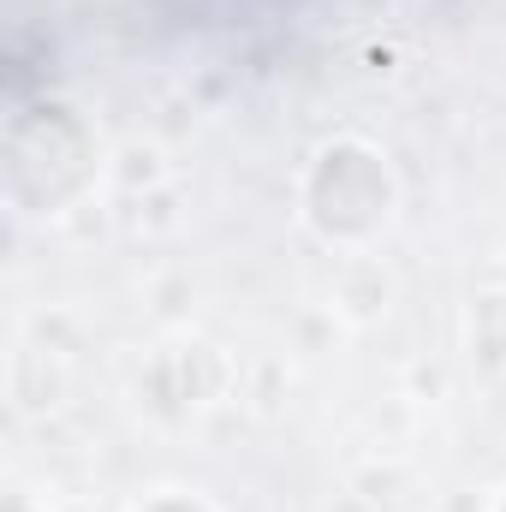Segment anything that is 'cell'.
Segmentation results:
<instances>
[{
	"mask_svg": "<svg viewBox=\"0 0 506 512\" xmlns=\"http://www.w3.org/2000/svg\"><path fill=\"white\" fill-rule=\"evenodd\" d=\"M102 179V137L72 102H30L6 120L0 191L18 215L54 221L72 215Z\"/></svg>",
	"mask_w": 506,
	"mask_h": 512,
	"instance_id": "6da1fadb",
	"label": "cell"
},
{
	"mask_svg": "<svg viewBox=\"0 0 506 512\" xmlns=\"http://www.w3.org/2000/svg\"><path fill=\"white\" fill-rule=\"evenodd\" d=\"M393 209H399V179L370 137H328L298 179V221L334 251L370 245L393 221Z\"/></svg>",
	"mask_w": 506,
	"mask_h": 512,
	"instance_id": "7a4b0ae2",
	"label": "cell"
},
{
	"mask_svg": "<svg viewBox=\"0 0 506 512\" xmlns=\"http://www.w3.org/2000/svg\"><path fill=\"white\" fill-rule=\"evenodd\" d=\"M465 352L477 370L506 376V292H477L465 310Z\"/></svg>",
	"mask_w": 506,
	"mask_h": 512,
	"instance_id": "3957f363",
	"label": "cell"
},
{
	"mask_svg": "<svg viewBox=\"0 0 506 512\" xmlns=\"http://www.w3.org/2000/svg\"><path fill=\"white\" fill-rule=\"evenodd\" d=\"M131 512H215L203 495H191V489H161V495H149V501H137Z\"/></svg>",
	"mask_w": 506,
	"mask_h": 512,
	"instance_id": "277c9868",
	"label": "cell"
},
{
	"mask_svg": "<svg viewBox=\"0 0 506 512\" xmlns=\"http://www.w3.org/2000/svg\"><path fill=\"white\" fill-rule=\"evenodd\" d=\"M0 512H36V507H30L24 495H6V507H0Z\"/></svg>",
	"mask_w": 506,
	"mask_h": 512,
	"instance_id": "5b68a950",
	"label": "cell"
},
{
	"mask_svg": "<svg viewBox=\"0 0 506 512\" xmlns=\"http://www.w3.org/2000/svg\"><path fill=\"white\" fill-rule=\"evenodd\" d=\"M489 512H506V495H495V507H489Z\"/></svg>",
	"mask_w": 506,
	"mask_h": 512,
	"instance_id": "8992f818",
	"label": "cell"
}]
</instances>
